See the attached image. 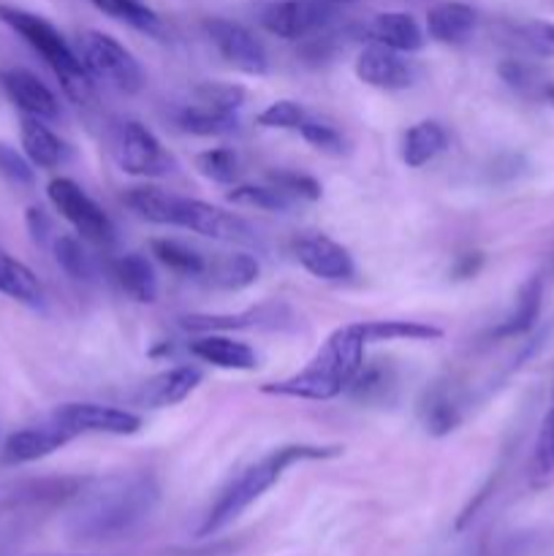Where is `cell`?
Instances as JSON below:
<instances>
[{
	"instance_id": "obj_1",
	"label": "cell",
	"mask_w": 554,
	"mask_h": 556,
	"mask_svg": "<svg viewBox=\"0 0 554 556\" xmlns=\"http://www.w3.org/2000/svg\"><path fill=\"white\" fill-rule=\"evenodd\" d=\"M364 334L358 324L342 326L326 337L324 345L315 351V356L299 369L297 375L277 383L261 386L264 394L291 396V400L329 402L351 389L356 375L364 367Z\"/></svg>"
},
{
	"instance_id": "obj_2",
	"label": "cell",
	"mask_w": 554,
	"mask_h": 556,
	"mask_svg": "<svg viewBox=\"0 0 554 556\" xmlns=\"http://www.w3.org/2000/svg\"><path fill=\"white\" fill-rule=\"evenodd\" d=\"M158 505V483L152 476H117L103 481L90 497L81 503L74 516V535L79 541H114L136 527Z\"/></svg>"
},
{
	"instance_id": "obj_3",
	"label": "cell",
	"mask_w": 554,
	"mask_h": 556,
	"mask_svg": "<svg viewBox=\"0 0 554 556\" xmlns=\"http://www.w3.org/2000/svg\"><path fill=\"white\" fill-rule=\"evenodd\" d=\"M340 445H307V443H293L282 445V448L269 451L264 459H259L255 465H250L248 470L239 478H234L226 489H223L221 497L212 503L210 514L204 516L199 527V538L215 535L223 527H228L231 521H237L244 510L253 503H259L282 476L286 470H291L293 465H302V462H324L340 456Z\"/></svg>"
},
{
	"instance_id": "obj_4",
	"label": "cell",
	"mask_w": 554,
	"mask_h": 556,
	"mask_svg": "<svg viewBox=\"0 0 554 556\" xmlns=\"http://www.w3.org/2000/svg\"><path fill=\"white\" fill-rule=\"evenodd\" d=\"M0 22L9 25L16 36L25 38V41L47 60L49 68L54 71V76L60 79V87H63L65 96H68L71 101H90L92 74L87 71V65L81 63L79 54L71 49V43L65 41L63 33H60L52 22L9 3H0Z\"/></svg>"
},
{
	"instance_id": "obj_5",
	"label": "cell",
	"mask_w": 554,
	"mask_h": 556,
	"mask_svg": "<svg viewBox=\"0 0 554 556\" xmlns=\"http://www.w3.org/2000/svg\"><path fill=\"white\" fill-rule=\"evenodd\" d=\"M81 63L87 65L96 79L109 81L112 87L123 92H139L144 85V71L139 60L117 41L101 30H87L79 36Z\"/></svg>"
},
{
	"instance_id": "obj_6",
	"label": "cell",
	"mask_w": 554,
	"mask_h": 556,
	"mask_svg": "<svg viewBox=\"0 0 554 556\" xmlns=\"http://www.w3.org/2000/svg\"><path fill=\"white\" fill-rule=\"evenodd\" d=\"M112 152L117 166L134 177H163L174 168V157L163 150L161 139L139 119H125L117 125Z\"/></svg>"
},
{
	"instance_id": "obj_7",
	"label": "cell",
	"mask_w": 554,
	"mask_h": 556,
	"mask_svg": "<svg viewBox=\"0 0 554 556\" xmlns=\"http://www.w3.org/2000/svg\"><path fill=\"white\" fill-rule=\"evenodd\" d=\"M49 201H52L54 210L65 217V220L74 226V231L79 233L85 242L101 244L109 248L114 242V223L74 179L58 177L49 182L47 188Z\"/></svg>"
},
{
	"instance_id": "obj_8",
	"label": "cell",
	"mask_w": 554,
	"mask_h": 556,
	"mask_svg": "<svg viewBox=\"0 0 554 556\" xmlns=\"http://www.w3.org/2000/svg\"><path fill=\"white\" fill-rule=\"evenodd\" d=\"M174 228H185L199 237L217 239V242L231 244H253L255 231L244 217L234 215V212L221 210L215 204H206L199 199H177V210H174Z\"/></svg>"
},
{
	"instance_id": "obj_9",
	"label": "cell",
	"mask_w": 554,
	"mask_h": 556,
	"mask_svg": "<svg viewBox=\"0 0 554 556\" xmlns=\"http://www.w3.org/2000/svg\"><path fill=\"white\" fill-rule=\"evenodd\" d=\"M331 0H275L261 11V27L286 41H299L318 33L335 16Z\"/></svg>"
},
{
	"instance_id": "obj_10",
	"label": "cell",
	"mask_w": 554,
	"mask_h": 556,
	"mask_svg": "<svg viewBox=\"0 0 554 556\" xmlns=\"http://www.w3.org/2000/svg\"><path fill=\"white\" fill-rule=\"evenodd\" d=\"M204 30L228 65L250 76H264L269 71V54H266L264 43L244 25L215 16V20L204 22Z\"/></svg>"
},
{
	"instance_id": "obj_11",
	"label": "cell",
	"mask_w": 554,
	"mask_h": 556,
	"mask_svg": "<svg viewBox=\"0 0 554 556\" xmlns=\"http://www.w3.org/2000/svg\"><path fill=\"white\" fill-rule=\"evenodd\" d=\"M49 418L63 424L74 434L96 432L125 438V434H136L141 429V416L123 410V407L98 405V402H68V405H60Z\"/></svg>"
},
{
	"instance_id": "obj_12",
	"label": "cell",
	"mask_w": 554,
	"mask_h": 556,
	"mask_svg": "<svg viewBox=\"0 0 554 556\" xmlns=\"http://www.w3.org/2000/svg\"><path fill=\"white\" fill-rule=\"evenodd\" d=\"M293 255L318 280H351L353 271H356L353 255L340 242L324 237V233H307V237L297 239L293 242Z\"/></svg>"
},
{
	"instance_id": "obj_13",
	"label": "cell",
	"mask_w": 554,
	"mask_h": 556,
	"mask_svg": "<svg viewBox=\"0 0 554 556\" xmlns=\"http://www.w3.org/2000/svg\"><path fill=\"white\" fill-rule=\"evenodd\" d=\"M356 76L364 85L378 90H407L416 79V68L402 52H394L383 43H369L358 54Z\"/></svg>"
},
{
	"instance_id": "obj_14",
	"label": "cell",
	"mask_w": 554,
	"mask_h": 556,
	"mask_svg": "<svg viewBox=\"0 0 554 556\" xmlns=\"http://www.w3.org/2000/svg\"><path fill=\"white\" fill-rule=\"evenodd\" d=\"M0 85H3L5 96L11 98L16 109L27 117L43 119V123H54L60 117V101L33 71L27 68H9L0 74Z\"/></svg>"
},
{
	"instance_id": "obj_15",
	"label": "cell",
	"mask_w": 554,
	"mask_h": 556,
	"mask_svg": "<svg viewBox=\"0 0 554 556\" xmlns=\"http://www.w3.org/2000/svg\"><path fill=\"white\" fill-rule=\"evenodd\" d=\"M76 434L71 429H65L63 424L52 421L38 424V427H25L20 432L9 434L3 445V459L9 465H27V462H38L52 456L54 451H60L63 445H68Z\"/></svg>"
},
{
	"instance_id": "obj_16",
	"label": "cell",
	"mask_w": 554,
	"mask_h": 556,
	"mask_svg": "<svg viewBox=\"0 0 554 556\" xmlns=\"http://www.w3.org/2000/svg\"><path fill=\"white\" fill-rule=\"evenodd\" d=\"M190 356H196L199 362L212 364L217 369H237V372H250V369L259 367V356H255L253 348L248 342H239L234 337L221 334H201L199 340L190 342Z\"/></svg>"
},
{
	"instance_id": "obj_17",
	"label": "cell",
	"mask_w": 554,
	"mask_h": 556,
	"mask_svg": "<svg viewBox=\"0 0 554 556\" xmlns=\"http://www.w3.org/2000/svg\"><path fill=\"white\" fill-rule=\"evenodd\" d=\"M199 383H201V372L196 367H172L141 386L139 405L152 407V410L174 407L179 405V402L188 400Z\"/></svg>"
},
{
	"instance_id": "obj_18",
	"label": "cell",
	"mask_w": 554,
	"mask_h": 556,
	"mask_svg": "<svg viewBox=\"0 0 554 556\" xmlns=\"http://www.w3.org/2000/svg\"><path fill=\"white\" fill-rule=\"evenodd\" d=\"M22 152L38 168H58L68 161V144L43 119L22 117Z\"/></svg>"
},
{
	"instance_id": "obj_19",
	"label": "cell",
	"mask_w": 554,
	"mask_h": 556,
	"mask_svg": "<svg viewBox=\"0 0 554 556\" xmlns=\"http://www.w3.org/2000/svg\"><path fill=\"white\" fill-rule=\"evenodd\" d=\"M367 36L373 43H383V47L402 54L418 52L424 47L421 27L405 11H386V14H378L369 22Z\"/></svg>"
},
{
	"instance_id": "obj_20",
	"label": "cell",
	"mask_w": 554,
	"mask_h": 556,
	"mask_svg": "<svg viewBox=\"0 0 554 556\" xmlns=\"http://www.w3.org/2000/svg\"><path fill=\"white\" fill-rule=\"evenodd\" d=\"M478 25V14L473 5L449 0L429 9L427 14V33L438 43H462L473 36Z\"/></svg>"
},
{
	"instance_id": "obj_21",
	"label": "cell",
	"mask_w": 554,
	"mask_h": 556,
	"mask_svg": "<svg viewBox=\"0 0 554 556\" xmlns=\"http://www.w3.org/2000/svg\"><path fill=\"white\" fill-rule=\"evenodd\" d=\"M177 125L179 130L193 136H226L239 128V117L193 96L190 103H185L177 112Z\"/></svg>"
},
{
	"instance_id": "obj_22",
	"label": "cell",
	"mask_w": 554,
	"mask_h": 556,
	"mask_svg": "<svg viewBox=\"0 0 554 556\" xmlns=\"http://www.w3.org/2000/svg\"><path fill=\"white\" fill-rule=\"evenodd\" d=\"M114 280L134 302L152 304L158 299V277L141 253H125L114 261Z\"/></svg>"
},
{
	"instance_id": "obj_23",
	"label": "cell",
	"mask_w": 554,
	"mask_h": 556,
	"mask_svg": "<svg viewBox=\"0 0 554 556\" xmlns=\"http://www.w3.org/2000/svg\"><path fill=\"white\" fill-rule=\"evenodd\" d=\"M449 147V134L440 123L435 119H421V123L411 125L405 130V139H402V161L405 166L418 168L424 163L435 161L440 152Z\"/></svg>"
},
{
	"instance_id": "obj_24",
	"label": "cell",
	"mask_w": 554,
	"mask_h": 556,
	"mask_svg": "<svg viewBox=\"0 0 554 556\" xmlns=\"http://www.w3.org/2000/svg\"><path fill=\"white\" fill-rule=\"evenodd\" d=\"M362 329L364 342H394V340H407V342H429L440 340L443 331L438 326L421 324V320H364L358 324Z\"/></svg>"
},
{
	"instance_id": "obj_25",
	"label": "cell",
	"mask_w": 554,
	"mask_h": 556,
	"mask_svg": "<svg viewBox=\"0 0 554 556\" xmlns=\"http://www.w3.org/2000/svg\"><path fill=\"white\" fill-rule=\"evenodd\" d=\"M0 293L14 302L30 304V307L41 304L43 299V288L33 269H27L22 261L11 258L9 253H0Z\"/></svg>"
},
{
	"instance_id": "obj_26",
	"label": "cell",
	"mask_w": 554,
	"mask_h": 556,
	"mask_svg": "<svg viewBox=\"0 0 554 556\" xmlns=\"http://www.w3.org/2000/svg\"><path fill=\"white\" fill-rule=\"evenodd\" d=\"M98 11H103L112 20L125 22L134 30L147 33L152 38H163L166 27H163V20L144 3V0H90Z\"/></svg>"
},
{
	"instance_id": "obj_27",
	"label": "cell",
	"mask_w": 554,
	"mask_h": 556,
	"mask_svg": "<svg viewBox=\"0 0 554 556\" xmlns=\"http://www.w3.org/2000/svg\"><path fill=\"white\" fill-rule=\"evenodd\" d=\"M206 275L212 277L217 288H226V291H242L250 288L261 277V264L255 255L250 253H231L217 258L215 264L206 266Z\"/></svg>"
},
{
	"instance_id": "obj_28",
	"label": "cell",
	"mask_w": 554,
	"mask_h": 556,
	"mask_svg": "<svg viewBox=\"0 0 554 556\" xmlns=\"http://www.w3.org/2000/svg\"><path fill=\"white\" fill-rule=\"evenodd\" d=\"M541 296H543V282L541 277H530V280L521 286L519 296H516L514 309H511L508 318L494 329V337H516L525 334L532 329V324L538 320L541 313Z\"/></svg>"
},
{
	"instance_id": "obj_29",
	"label": "cell",
	"mask_w": 554,
	"mask_h": 556,
	"mask_svg": "<svg viewBox=\"0 0 554 556\" xmlns=\"http://www.w3.org/2000/svg\"><path fill=\"white\" fill-rule=\"evenodd\" d=\"M179 195L168 193V190L152 188V185H141V188H130L125 193V204L144 220L158 223V226H172L174 210H177Z\"/></svg>"
},
{
	"instance_id": "obj_30",
	"label": "cell",
	"mask_w": 554,
	"mask_h": 556,
	"mask_svg": "<svg viewBox=\"0 0 554 556\" xmlns=\"http://www.w3.org/2000/svg\"><path fill=\"white\" fill-rule=\"evenodd\" d=\"M150 250L168 271L179 277H201L206 275V266H210L199 250L188 248V244L177 242V239H152Z\"/></svg>"
},
{
	"instance_id": "obj_31",
	"label": "cell",
	"mask_w": 554,
	"mask_h": 556,
	"mask_svg": "<svg viewBox=\"0 0 554 556\" xmlns=\"http://www.w3.org/2000/svg\"><path fill=\"white\" fill-rule=\"evenodd\" d=\"M530 483L532 489L554 486V396L538 429L536 448L530 459Z\"/></svg>"
},
{
	"instance_id": "obj_32",
	"label": "cell",
	"mask_w": 554,
	"mask_h": 556,
	"mask_svg": "<svg viewBox=\"0 0 554 556\" xmlns=\"http://www.w3.org/2000/svg\"><path fill=\"white\" fill-rule=\"evenodd\" d=\"M54 261H58L60 269L65 271L74 280H92L96 275V264H92V255L87 253L85 239L79 233H60L52 242Z\"/></svg>"
},
{
	"instance_id": "obj_33",
	"label": "cell",
	"mask_w": 554,
	"mask_h": 556,
	"mask_svg": "<svg viewBox=\"0 0 554 556\" xmlns=\"http://www.w3.org/2000/svg\"><path fill=\"white\" fill-rule=\"evenodd\" d=\"M421 418L427 432H432L435 438H443V434L454 432L462 421V413L456 407V402L445 394L443 389L427 391L421 402Z\"/></svg>"
},
{
	"instance_id": "obj_34",
	"label": "cell",
	"mask_w": 554,
	"mask_h": 556,
	"mask_svg": "<svg viewBox=\"0 0 554 556\" xmlns=\"http://www.w3.org/2000/svg\"><path fill=\"white\" fill-rule=\"evenodd\" d=\"M264 307L261 309H248V313L237 315H185L179 320L185 331H193V334H215V331H231V329H248V326L259 324Z\"/></svg>"
},
{
	"instance_id": "obj_35",
	"label": "cell",
	"mask_w": 554,
	"mask_h": 556,
	"mask_svg": "<svg viewBox=\"0 0 554 556\" xmlns=\"http://www.w3.org/2000/svg\"><path fill=\"white\" fill-rule=\"evenodd\" d=\"M228 201L242 206H255V210L266 212H286L291 210L293 199L288 193H282L275 185H237V188L228 193Z\"/></svg>"
},
{
	"instance_id": "obj_36",
	"label": "cell",
	"mask_w": 554,
	"mask_h": 556,
	"mask_svg": "<svg viewBox=\"0 0 554 556\" xmlns=\"http://www.w3.org/2000/svg\"><path fill=\"white\" fill-rule=\"evenodd\" d=\"M196 168L217 185H234L239 177V157L228 147H215L196 157Z\"/></svg>"
},
{
	"instance_id": "obj_37",
	"label": "cell",
	"mask_w": 554,
	"mask_h": 556,
	"mask_svg": "<svg viewBox=\"0 0 554 556\" xmlns=\"http://www.w3.org/2000/svg\"><path fill=\"white\" fill-rule=\"evenodd\" d=\"M0 177L16 188H33L36 185V168L27 161L25 152L14 150L11 144L0 141Z\"/></svg>"
},
{
	"instance_id": "obj_38",
	"label": "cell",
	"mask_w": 554,
	"mask_h": 556,
	"mask_svg": "<svg viewBox=\"0 0 554 556\" xmlns=\"http://www.w3.org/2000/svg\"><path fill=\"white\" fill-rule=\"evenodd\" d=\"M391 386H394V378H391L389 367H362V372L356 375V380H353L348 391L358 402H375L383 400Z\"/></svg>"
},
{
	"instance_id": "obj_39",
	"label": "cell",
	"mask_w": 554,
	"mask_h": 556,
	"mask_svg": "<svg viewBox=\"0 0 554 556\" xmlns=\"http://www.w3.org/2000/svg\"><path fill=\"white\" fill-rule=\"evenodd\" d=\"M299 134H302V139L307 141V144H313L315 150L320 152H329V155H342V152H345V139H342V134L335 125L324 123V119H315L307 114V119L299 125Z\"/></svg>"
},
{
	"instance_id": "obj_40",
	"label": "cell",
	"mask_w": 554,
	"mask_h": 556,
	"mask_svg": "<svg viewBox=\"0 0 554 556\" xmlns=\"http://www.w3.org/2000/svg\"><path fill=\"white\" fill-rule=\"evenodd\" d=\"M307 119V109L297 101H282L269 103L264 112L259 114V125L261 128H280V130H299V125Z\"/></svg>"
},
{
	"instance_id": "obj_41",
	"label": "cell",
	"mask_w": 554,
	"mask_h": 556,
	"mask_svg": "<svg viewBox=\"0 0 554 556\" xmlns=\"http://www.w3.org/2000/svg\"><path fill=\"white\" fill-rule=\"evenodd\" d=\"M193 96L201 98V101L212 103V106L223 109V112L239 114V109L244 106V98H248V92H244L239 85H223V81H204V85L196 87Z\"/></svg>"
},
{
	"instance_id": "obj_42",
	"label": "cell",
	"mask_w": 554,
	"mask_h": 556,
	"mask_svg": "<svg viewBox=\"0 0 554 556\" xmlns=\"http://www.w3.org/2000/svg\"><path fill=\"white\" fill-rule=\"evenodd\" d=\"M269 179L275 188H280L282 193H288L291 199H302V201H318L320 199V182L318 179L307 177V174L277 172V174H272Z\"/></svg>"
},
{
	"instance_id": "obj_43",
	"label": "cell",
	"mask_w": 554,
	"mask_h": 556,
	"mask_svg": "<svg viewBox=\"0 0 554 556\" xmlns=\"http://www.w3.org/2000/svg\"><path fill=\"white\" fill-rule=\"evenodd\" d=\"M521 43L538 54H554V22H525L516 27Z\"/></svg>"
},
{
	"instance_id": "obj_44",
	"label": "cell",
	"mask_w": 554,
	"mask_h": 556,
	"mask_svg": "<svg viewBox=\"0 0 554 556\" xmlns=\"http://www.w3.org/2000/svg\"><path fill=\"white\" fill-rule=\"evenodd\" d=\"M500 76H503V81H508V85L519 92H530V90L541 92L543 87V81H538L536 68H530V65L521 63V60H505V63L500 65Z\"/></svg>"
},
{
	"instance_id": "obj_45",
	"label": "cell",
	"mask_w": 554,
	"mask_h": 556,
	"mask_svg": "<svg viewBox=\"0 0 554 556\" xmlns=\"http://www.w3.org/2000/svg\"><path fill=\"white\" fill-rule=\"evenodd\" d=\"M25 226H27V231H30L33 242L47 244L49 233H52V220H49L47 212H43L41 206H30V210H27Z\"/></svg>"
},
{
	"instance_id": "obj_46",
	"label": "cell",
	"mask_w": 554,
	"mask_h": 556,
	"mask_svg": "<svg viewBox=\"0 0 554 556\" xmlns=\"http://www.w3.org/2000/svg\"><path fill=\"white\" fill-rule=\"evenodd\" d=\"M478 266H481V255H476V258H473V255H465V258H462V264H459V269H456V275L473 277V275H476Z\"/></svg>"
},
{
	"instance_id": "obj_47",
	"label": "cell",
	"mask_w": 554,
	"mask_h": 556,
	"mask_svg": "<svg viewBox=\"0 0 554 556\" xmlns=\"http://www.w3.org/2000/svg\"><path fill=\"white\" fill-rule=\"evenodd\" d=\"M538 96H541L543 101H546L549 106L554 109V81H543V87H541V92H538Z\"/></svg>"
}]
</instances>
